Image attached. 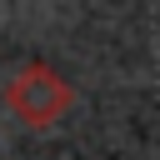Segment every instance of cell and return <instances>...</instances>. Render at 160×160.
Wrapping results in <instances>:
<instances>
[{
  "label": "cell",
  "mask_w": 160,
  "mask_h": 160,
  "mask_svg": "<svg viewBox=\"0 0 160 160\" xmlns=\"http://www.w3.org/2000/svg\"><path fill=\"white\" fill-rule=\"evenodd\" d=\"M70 100H75V90H70V85H65V75H60V70H50L45 60L20 65V70L10 75V85H5V105H10L30 130L55 125V120L70 110Z\"/></svg>",
  "instance_id": "cell-1"
}]
</instances>
